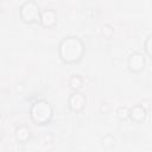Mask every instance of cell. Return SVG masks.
<instances>
[{
	"instance_id": "6da1fadb",
	"label": "cell",
	"mask_w": 152,
	"mask_h": 152,
	"mask_svg": "<svg viewBox=\"0 0 152 152\" xmlns=\"http://www.w3.org/2000/svg\"><path fill=\"white\" fill-rule=\"evenodd\" d=\"M86 51L83 40L77 36H65L58 44V56L65 64L78 63Z\"/></svg>"
},
{
	"instance_id": "7a4b0ae2",
	"label": "cell",
	"mask_w": 152,
	"mask_h": 152,
	"mask_svg": "<svg viewBox=\"0 0 152 152\" xmlns=\"http://www.w3.org/2000/svg\"><path fill=\"white\" fill-rule=\"evenodd\" d=\"M53 116V108L45 99H38L30 107V118L36 125H48Z\"/></svg>"
},
{
	"instance_id": "3957f363",
	"label": "cell",
	"mask_w": 152,
	"mask_h": 152,
	"mask_svg": "<svg viewBox=\"0 0 152 152\" xmlns=\"http://www.w3.org/2000/svg\"><path fill=\"white\" fill-rule=\"evenodd\" d=\"M42 10L34 0H26L19 7V17L26 24L39 23Z\"/></svg>"
},
{
	"instance_id": "277c9868",
	"label": "cell",
	"mask_w": 152,
	"mask_h": 152,
	"mask_svg": "<svg viewBox=\"0 0 152 152\" xmlns=\"http://www.w3.org/2000/svg\"><path fill=\"white\" fill-rule=\"evenodd\" d=\"M146 66V57L140 51H133L127 57V68L133 74L141 72Z\"/></svg>"
},
{
	"instance_id": "5b68a950",
	"label": "cell",
	"mask_w": 152,
	"mask_h": 152,
	"mask_svg": "<svg viewBox=\"0 0 152 152\" xmlns=\"http://www.w3.org/2000/svg\"><path fill=\"white\" fill-rule=\"evenodd\" d=\"M68 108L75 113H78L81 110H83L87 106V95L81 93L80 90L77 91H72L69 96H68V101H66Z\"/></svg>"
},
{
	"instance_id": "8992f818",
	"label": "cell",
	"mask_w": 152,
	"mask_h": 152,
	"mask_svg": "<svg viewBox=\"0 0 152 152\" xmlns=\"http://www.w3.org/2000/svg\"><path fill=\"white\" fill-rule=\"evenodd\" d=\"M58 20V14L53 8H45L42 11L39 24L46 28H51L57 24Z\"/></svg>"
},
{
	"instance_id": "52a82bcc",
	"label": "cell",
	"mask_w": 152,
	"mask_h": 152,
	"mask_svg": "<svg viewBox=\"0 0 152 152\" xmlns=\"http://www.w3.org/2000/svg\"><path fill=\"white\" fill-rule=\"evenodd\" d=\"M32 137V131L27 125H18L14 129V139L19 144H26Z\"/></svg>"
},
{
	"instance_id": "ba28073f",
	"label": "cell",
	"mask_w": 152,
	"mask_h": 152,
	"mask_svg": "<svg viewBox=\"0 0 152 152\" xmlns=\"http://www.w3.org/2000/svg\"><path fill=\"white\" fill-rule=\"evenodd\" d=\"M147 116V110L140 104V103H137V104H133L131 108H129V119L135 122V124H141L145 121Z\"/></svg>"
},
{
	"instance_id": "9c48e42d",
	"label": "cell",
	"mask_w": 152,
	"mask_h": 152,
	"mask_svg": "<svg viewBox=\"0 0 152 152\" xmlns=\"http://www.w3.org/2000/svg\"><path fill=\"white\" fill-rule=\"evenodd\" d=\"M83 83H84V80L80 74H72L68 78V86L72 91L81 90L83 87Z\"/></svg>"
},
{
	"instance_id": "30bf717a",
	"label": "cell",
	"mask_w": 152,
	"mask_h": 152,
	"mask_svg": "<svg viewBox=\"0 0 152 152\" xmlns=\"http://www.w3.org/2000/svg\"><path fill=\"white\" fill-rule=\"evenodd\" d=\"M115 142H116V139H115V137H114L113 134H110V133H107V134H104V135L101 138V145H102V147L106 148V150L113 148L114 145H115Z\"/></svg>"
},
{
	"instance_id": "8fae6325",
	"label": "cell",
	"mask_w": 152,
	"mask_h": 152,
	"mask_svg": "<svg viewBox=\"0 0 152 152\" xmlns=\"http://www.w3.org/2000/svg\"><path fill=\"white\" fill-rule=\"evenodd\" d=\"M115 116L120 121H126L127 119H129V108H127L126 106H119L115 109Z\"/></svg>"
},
{
	"instance_id": "7c38bea8",
	"label": "cell",
	"mask_w": 152,
	"mask_h": 152,
	"mask_svg": "<svg viewBox=\"0 0 152 152\" xmlns=\"http://www.w3.org/2000/svg\"><path fill=\"white\" fill-rule=\"evenodd\" d=\"M100 32H101V36H102V37L109 39V38H112V37L114 36V27H113L110 24L106 23V24H103V25L101 26Z\"/></svg>"
},
{
	"instance_id": "4fadbf2b",
	"label": "cell",
	"mask_w": 152,
	"mask_h": 152,
	"mask_svg": "<svg viewBox=\"0 0 152 152\" xmlns=\"http://www.w3.org/2000/svg\"><path fill=\"white\" fill-rule=\"evenodd\" d=\"M144 51L152 59V33H150L144 42Z\"/></svg>"
},
{
	"instance_id": "5bb4252c",
	"label": "cell",
	"mask_w": 152,
	"mask_h": 152,
	"mask_svg": "<svg viewBox=\"0 0 152 152\" xmlns=\"http://www.w3.org/2000/svg\"><path fill=\"white\" fill-rule=\"evenodd\" d=\"M99 109H100V112L102 114H107V113L110 112V103L107 102V101H102L100 103V106H99Z\"/></svg>"
},
{
	"instance_id": "9a60e30c",
	"label": "cell",
	"mask_w": 152,
	"mask_h": 152,
	"mask_svg": "<svg viewBox=\"0 0 152 152\" xmlns=\"http://www.w3.org/2000/svg\"><path fill=\"white\" fill-rule=\"evenodd\" d=\"M53 140H55V137H53L52 132H45L43 134V141H44V144H46V145L52 144Z\"/></svg>"
},
{
	"instance_id": "2e32d148",
	"label": "cell",
	"mask_w": 152,
	"mask_h": 152,
	"mask_svg": "<svg viewBox=\"0 0 152 152\" xmlns=\"http://www.w3.org/2000/svg\"><path fill=\"white\" fill-rule=\"evenodd\" d=\"M139 103H140V104H141V106H142V107H144V108H145L147 112L151 109V104H152V103H151V101H150V100L144 99V100H141Z\"/></svg>"
}]
</instances>
